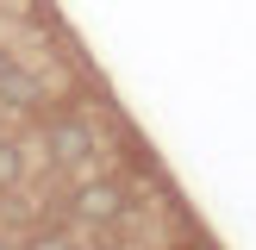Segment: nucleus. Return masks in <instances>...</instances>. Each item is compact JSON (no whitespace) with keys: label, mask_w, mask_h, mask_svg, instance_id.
I'll return each mask as SVG.
<instances>
[{"label":"nucleus","mask_w":256,"mask_h":250,"mask_svg":"<svg viewBox=\"0 0 256 250\" xmlns=\"http://www.w3.org/2000/svg\"><path fill=\"white\" fill-rule=\"evenodd\" d=\"M69 212L82 225H119L125 219V188L112 182V175H94V182H82L69 194Z\"/></svg>","instance_id":"nucleus-1"},{"label":"nucleus","mask_w":256,"mask_h":250,"mask_svg":"<svg viewBox=\"0 0 256 250\" xmlns=\"http://www.w3.org/2000/svg\"><path fill=\"white\" fill-rule=\"evenodd\" d=\"M44 144H50L56 162H88V156H94V132H88L75 112H56V119L44 125Z\"/></svg>","instance_id":"nucleus-2"},{"label":"nucleus","mask_w":256,"mask_h":250,"mask_svg":"<svg viewBox=\"0 0 256 250\" xmlns=\"http://www.w3.org/2000/svg\"><path fill=\"white\" fill-rule=\"evenodd\" d=\"M38 100H44L38 75L25 69L19 56H6V50H0V106H12V112H38Z\"/></svg>","instance_id":"nucleus-3"},{"label":"nucleus","mask_w":256,"mask_h":250,"mask_svg":"<svg viewBox=\"0 0 256 250\" xmlns=\"http://www.w3.org/2000/svg\"><path fill=\"white\" fill-rule=\"evenodd\" d=\"M19 175H25V150L12 144V138H0V194H12Z\"/></svg>","instance_id":"nucleus-4"},{"label":"nucleus","mask_w":256,"mask_h":250,"mask_svg":"<svg viewBox=\"0 0 256 250\" xmlns=\"http://www.w3.org/2000/svg\"><path fill=\"white\" fill-rule=\"evenodd\" d=\"M25 250H82V244H75L69 232H38V238H32Z\"/></svg>","instance_id":"nucleus-5"},{"label":"nucleus","mask_w":256,"mask_h":250,"mask_svg":"<svg viewBox=\"0 0 256 250\" xmlns=\"http://www.w3.org/2000/svg\"><path fill=\"white\" fill-rule=\"evenodd\" d=\"M0 250H19V244H0Z\"/></svg>","instance_id":"nucleus-6"}]
</instances>
